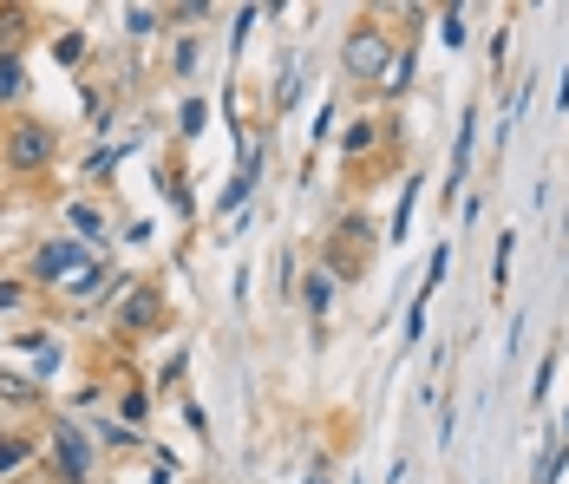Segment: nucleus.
<instances>
[{
    "mask_svg": "<svg viewBox=\"0 0 569 484\" xmlns=\"http://www.w3.org/2000/svg\"><path fill=\"white\" fill-rule=\"evenodd\" d=\"M393 66V47H387V33L380 27H353L341 40V72L347 79H380Z\"/></svg>",
    "mask_w": 569,
    "mask_h": 484,
    "instance_id": "obj_2",
    "label": "nucleus"
},
{
    "mask_svg": "<svg viewBox=\"0 0 569 484\" xmlns=\"http://www.w3.org/2000/svg\"><path fill=\"white\" fill-rule=\"evenodd\" d=\"M328 295H335V281H328V275H308V281H301V302H308V315H328Z\"/></svg>",
    "mask_w": 569,
    "mask_h": 484,
    "instance_id": "obj_8",
    "label": "nucleus"
},
{
    "mask_svg": "<svg viewBox=\"0 0 569 484\" xmlns=\"http://www.w3.org/2000/svg\"><path fill=\"white\" fill-rule=\"evenodd\" d=\"M53 438H59V465H66V478H86V438H79L72 426H59Z\"/></svg>",
    "mask_w": 569,
    "mask_h": 484,
    "instance_id": "obj_6",
    "label": "nucleus"
},
{
    "mask_svg": "<svg viewBox=\"0 0 569 484\" xmlns=\"http://www.w3.org/2000/svg\"><path fill=\"white\" fill-rule=\"evenodd\" d=\"M79 269V249L72 243H47L40 256H33V281H59V275Z\"/></svg>",
    "mask_w": 569,
    "mask_h": 484,
    "instance_id": "obj_4",
    "label": "nucleus"
},
{
    "mask_svg": "<svg viewBox=\"0 0 569 484\" xmlns=\"http://www.w3.org/2000/svg\"><path fill=\"white\" fill-rule=\"evenodd\" d=\"M0 145H7V125H0Z\"/></svg>",
    "mask_w": 569,
    "mask_h": 484,
    "instance_id": "obj_11",
    "label": "nucleus"
},
{
    "mask_svg": "<svg viewBox=\"0 0 569 484\" xmlns=\"http://www.w3.org/2000/svg\"><path fill=\"white\" fill-rule=\"evenodd\" d=\"M20 33H27V7H0V53H20Z\"/></svg>",
    "mask_w": 569,
    "mask_h": 484,
    "instance_id": "obj_7",
    "label": "nucleus"
},
{
    "mask_svg": "<svg viewBox=\"0 0 569 484\" xmlns=\"http://www.w3.org/2000/svg\"><path fill=\"white\" fill-rule=\"evenodd\" d=\"M27 458H33V445L7 432V438H0V472H13V465H27Z\"/></svg>",
    "mask_w": 569,
    "mask_h": 484,
    "instance_id": "obj_9",
    "label": "nucleus"
},
{
    "mask_svg": "<svg viewBox=\"0 0 569 484\" xmlns=\"http://www.w3.org/2000/svg\"><path fill=\"white\" fill-rule=\"evenodd\" d=\"M0 158H7L13 177H40V170H53V158H59V131L47 125V118H13Z\"/></svg>",
    "mask_w": 569,
    "mask_h": 484,
    "instance_id": "obj_1",
    "label": "nucleus"
},
{
    "mask_svg": "<svg viewBox=\"0 0 569 484\" xmlns=\"http://www.w3.org/2000/svg\"><path fill=\"white\" fill-rule=\"evenodd\" d=\"M20 302H27V295H20V281H0V315H7V308H20Z\"/></svg>",
    "mask_w": 569,
    "mask_h": 484,
    "instance_id": "obj_10",
    "label": "nucleus"
},
{
    "mask_svg": "<svg viewBox=\"0 0 569 484\" xmlns=\"http://www.w3.org/2000/svg\"><path fill=\"white\" fill-rule=\"evenodd\" d=\"M27 99V66H20V53H0V111H13Z\"/></svg>",
    "mask_w": 569,
    "mask_h": 484,
    "instance_id": "obj_5",
    "label": "nucleus"
},
{
    "mask_svg": "<svg viewBox=\"0 0 569 484\" xmlns=\"http://www.w3.org/2000/svg\"><path fill=\"white\" fill-rule=\"evenodd\" d=\"M158 322H164V295H158L151 281H144V288H131V302L118 308V327H124V334H151Z\"/></svg>",
    "mask_w": 569,
    "mask_h": 484,
    "instance_id": "obj_3",
    "label": "nucleus"
}]
</instances>
